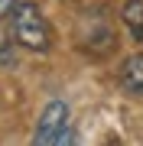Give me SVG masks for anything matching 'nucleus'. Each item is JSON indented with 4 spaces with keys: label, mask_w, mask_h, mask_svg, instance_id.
<instances>
[{
    "label": "nucleus",
    "mask_w": 143,
    "mask_h": 146,
    "mask_svg": "<svg viewBox=\"0 0 143 146\" xmlns=\"http://www.w3.org/2000/svg\"><path fill=\"white\" fill-rule=\"evenodd\" d=\"M10 29H13V39L29 52H46L52 46V33H49L46 16L29 0H23V3H16L10 10Z\"/></svg>",
    "instance_id": "nucleus-1"
},
{
    "label": "nucleus",
    "mask_w": 143,
    "mask_h": 146,
    "mask_svg": "<svg viewBox=\"0 0 143 146\" xmlns=\"http://www.w3.org/2000/svg\"><path fill=\"white\" fill-rule=\"evenodd\" d=\"M65 123H69V104H65V101H49L46 110H43V117H39L36 133H33V143L36 146H52L55 133L62 130Z\"/></svg>",
    "instance_id": "nucleus-2"
},
{
    "label": "nucleus",
    "mask_w": 143,
    "mask_h": 146,
    "mask_svg": "<svg viewBox=\"0 0 143 146\" xmlns=\"http://www.w3.org/2000/svg\"><path fill=\"white\" fill-rule=\"evenodd\" d=\"M120 84H124V91H127V94L143 98V52L130 55L127 62L120 65Z\"/></svg>",
    "instance_id": "nucleus-3"
},
{
    "label": "nucleus",
    "mask_w": 143,
    "mask_h": 146,
    "mask_svg": "<svg viewBox=\"0 0 143 146\" xmlns=\"http://www.w3.org/2000/svg\"><path fill=\"white\" fill-rule=\"evenodd\" d=\"M124 23H127L130 36L143 42V0H127L124 3Z\"/></svg>",
    "instance_id": "nucleus-4"
},
{
    "label": "nucleus",
    "mask_w": 143,
    "mask_h": 146,
    "mask_svg": "<svg viewBox=\"0 0 143 146\" xmlns=\"http://www.w3.org/2000/svg\"><path fill=\"white\" fill-rule=\"evenodd\" d=\"M13 7H16V0H0V16H10Z\"/></svg>",
    "instance_id": "nucleus-5"
}]
</instances>
